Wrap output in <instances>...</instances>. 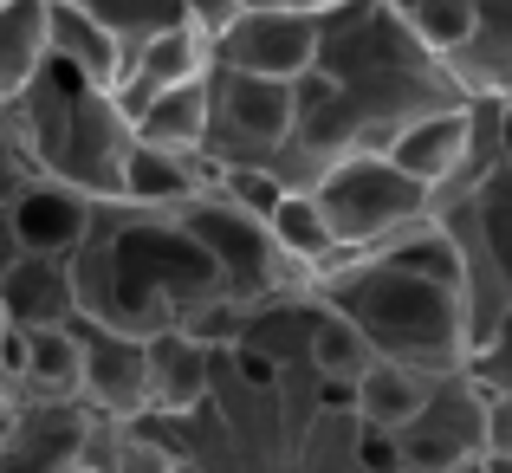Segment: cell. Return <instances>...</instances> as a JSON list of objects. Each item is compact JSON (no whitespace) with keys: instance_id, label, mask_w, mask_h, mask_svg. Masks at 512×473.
<instances>
[{"instance_id":"cell-16","label":"cell","mask_w":512,"mask_h":473,"mask_svg":"<svg viewBox=\"0 0 512 473\" xmlns=\"http://www.w3.org/2000/svg\"><path fill=\"white\" fill-rule=\"evenodd\" d=\"M72 318H78L72 260H52V253H20V260H13V273L0 279V324L46 331V324H72Z\"/></svg>"},{"instance_id":"cell-19","label":"cell","mask_w":512,"mask_h":473,"mask_svg":"<svg viewBox=\"0 0 512 473\" xmlns=\"http://www.w3.org/2000/svg\"><path fill=\"white\" fill-rule=\"evenodd\" d=\"M46 39H52V59L85 72L91 85L117 91L130 78V46L104 20H91L85 7H72V0H46Z\"/></svg>"},{"instance_id":"cell-27","label":"cell","mask_w":512,"mask_h":473,"mask_svg":"<svg viewBox=\"0 0 512 473\" xmlns=\"http://www.w3.org/2000/svg\"><path fill=\"white\" fill-rule=\"evenodd\" d=\"M402 20H409V33L422 39L428 52L454 59V52H461L467 39H474L480 0H409V7H402Z\"/></svg>"},{"instance_id":"cell-43","label":"cell","mask_w":512,"mask_h":473,"mask_svg":"<svg viewBox=\"0 0 512 473\" xmlns=\"http://www.w3.org/2000/svg\"><path fill=\"white\" fill-rule=\"evenodd\" d=\"M396 473H415V467H396Z\"/></svg>"},{"instance_id":"cell-15","label":"cell","mask_w":512,"mask_h":473,"mask_svg":"<svg viewBox=\"0 0 512 473\" xmlns=\"http://www.w3.org/2000/svg\"><path fill=\"white\" fill-rule=\"evenodd\" d=\"M208 72H214V33H201V26H188V20L163 26V33H150L137 52H130V78L117 85V104L137 117L156 91L188 85V78H208Z\"/></svg>"},{"instance_id":"cell-36","label":"cell","mask_w":512,"mask_h":473,"mask_svg":"<svg viewBox=\"0 0 512 473\" xmlns=\"http://www.w3.org/2000/svg\"><path fill=\"white\" fill-rule=\"evenodd\" d=\"M247 7H286V13H331L344 0H247Z\"/></svg>"},{"instance_id":"cell-35","label":"cell","mask_w":512,"mask_h":473,"mask_svg":"<svg viewBox=\"0 0 512 473\" xmlns=\"http://www.w3.org/2000/svg\"><path fill=\"white\" fill-rule=\"evenodd\" d=\"M20 253H26V247H20V234H13V221L0 214V279L13 273V260H20Z\"/></svg>"},{"instance_id":"cell-40","label":"cell","mask_w":512,"mask_h":473,"mask_svg":"<svg viewBox=\"0 0 512 473\" xmlns=\"http://www.w3.org/2000/svg\"><path fill=\"white\" fill-rule=\"evenodd\" d=\"M169 473H201V467H195V461H182V467H169Z\"/></svg>"},{"instance_id":"cell-26","label":"cell","mask_w":512,"mask_h":473,"mask_svg":"<svg viewBox=\"0 0 512 473\" xmlns=\"http://www.w3.org/2000/svg\"><path fill=\"white\" fill-rule=\"evenodd\" d=\"M266 227H273L279 253H286V260L299 266L305 279H318L325 266H338V260H344L338 240H331V227H325V208H318L312 188H286V201L266 214Z\"/></svg>"},{"instance_id":"cell-13","label":"cell","mask_w":512,"mask_h":473,"mask_svg":"<svg viewBox=\"0 0 512 473\" xmlns=\"http://www.w3.org/2000/svg\"><path fill=\"white\" fill-rule=\"evenodd\" d=\"M383 156L396 162V169H409L415 182L435 188V208H448L454 195H467V156H474V98L454 104V111L422 117V124H409Z\"/></svg>"},{"instance_id":"cell-2","label":"cell","mask_w":512,"mask_h":473,"mask_svg":"<svg viewBox=\"0 0 512 473\" xmlns=\"http://www.w3.org/2000/svg\"><path fill=\"white\" fill-rule=\"evenodd\" d=\"M72 286H78V318L117 324V331H195L208 312H221L227 279L208 260L182 214H156L137 201H98L85 247L72 253Z\"/></svg>"},{"instance_id":"cell-28","label":"cell","mask_w":512,"mask_h":473,"mask_svg":"<svg viewBox=\"0 0 512 473\" xmlns=\"http://www.w3.org/2000/svg\"><path fill=\"white\" fill-rule=\"evenodd\" d=\"M72 7H85L91 20H104L130 52H137L150 33H163V26H182V20H188L182 0H72Z\"/></svg>"},{"instance_id":"cell-41","label":"cell","mask_w":512,"mask_h":473,"mask_svg":"<svg viewBox=\"0 0 512 473\" xmlns=\"http://www.w3.org/2000/svg\"><path fill=\"white\" fill-rule=\"evenodd\" d=\"M72 473H98V467H85V461H78V467H72Z\"/></svg>"},{"instance_id":"cell-33","label":"cell","mask_w":512,"mask_h":473,"mask_svg":"<svg viewBox=\"0 0 512 473\" xmlns=\"http://www.w3.org/2000/svg\"><path fill=\"white\" fill-rule=\"evenodd\" d=\"M487 461H512V396H487Z\"/></svg>"},{"instance_id":"cell-38","label":"cell","mask_w":512,"mask_h":473,"mask_svg":"<svg viewBox=\"0 0 512 473\" xmlns=\"http://www.w3.org/2000/svg\"><path fill=\"white\" fill-rule=\"evenodd\" d=\"M7 402H13V389H7V370H0V415H7Z\"/></svg>"},{"instance_id":"cell-11","label":"cell","mask_w":512,"mask_h":473,"mask_svg":"<svg viewBox=\"0 0 512 473\" xmlns=\"http://www.w3.org/2000/svg\"><path fill=\"white\" fill-rule=\"evenodd\" d=\"M78 350H85V376H78V402L104 422H130L150 415V344L137 331L78 318Z\"/></svg>"},{"instance_id":"cell-14","label":"cell","mask_w":512,"mask_h":473,"mask_svg":"<svg viewBox=\"0 0 512 473\" xmlns=\"http://www.w3.org/2000/svg\"><path fill=\"white\" fill-rule=\"evenodd\" d=\"M7 221H13V234H20L26 253L72 260V253L85 247L91 221H98V201H91L85 188H65V182H52V175H33V182L13 195Z\"/></svg>"},{"instance_id":"cell-39","label":"cell","mask_w":512,"mask_h":473,"mask_svg":"<svg viewBox=\"0 0 512 473\" xmlns=\"http://www.w3.org/2000/svg\"><path fill=\"white\" fill-rule=\"evenodd\" d=\"M487 473H512V461H487Z\"/></svg>"},{"instance_id":"cell-9","label":"cell","mask_w":512,"mask_h":473,"mask_svg":"<svg viewBox=\"0 0 512 473\" xmlns=\"http://www.w3.org/2000/svg\"><path fill=\"white\" fill-rule=\"evenodd\" d=\"M402 448V467L415 473H467L487 461V389L467 370L435 376V389L422 396V409L402 428H389Z\"/></svg>"},{"instance_id":"cell-7","label":"cell","mask_w":512,"mask_h":473,"mask_svg":"<svg viewBox=\"0 0 512 473\" xmlns=\"http://www.w3.org/2000/svg\"><path fill=\"white\" fill-rule=\"evenodd\" d=\"M182 227L201 240V247H208V260L221 266L227 299H234V305H273V299H292V292L312 286V279H305L299 266L279 253L273 227H266L260 214L234 208L221 188H208L201 201H188V208H182Z\"/></svg>"},{"instance_id":"cell-6","label":"cell","mask_w":512,"mask_h":473,"mask_svg":"<svg viewBox=\"0 0 512 473\" xmlns=\"http://www.w3.org/2000/svg\"><path fill=\"white\" fill-rule=\"evenodd\" d=\"M461 240V305H467V350L512 312V169H493L461 201L435 208Z\"/></svg>"},{"instance_id":"cell-3","label":"cell","mask_w":512,"mask_h":473,"mask_svg":"<svg viewBox=\"0 0 512 473\" xmlns=\"http://www.w3.org/2000/svg\"><path fill=\"white\" fill-rule=\"evenodd\" d=\"M312 299L344 312L363 331V344L389 363H415V370H467V305L461 286H441L428 273H409L376 253H344L338 266L312 279Z\"/></svg>"},{"instance_id":"cell-22","label":"cell","mask_w":512,"mask_h":473,"mask_svg":"<svg viewBox=\"0 0 512 473\" xmlns=\"http://www.w3.org/2000/svg\"><path fill=\"white\" fill-rule=\"evenodd\" d=\"M305 363L318 370V383L350 389L376 363V350L363 344V331L344 312H331L325 299H312V292H305Z\"/></svg>"},{"instance_id":"cell-12","label":"cell","mask_w":512,"mask_h":473,"mask_svg":"<svg viewBox=\"0 0 512 473\" xmlns=\"http://www.w3.org/2000/svg\"><path fill=\"white\" fill-rule=\"evenodd\" d=\"M91 409L85 402L13 396L0 415V473H72L85 461Z\"/></svg>"},{"instance_id":"cell-10","label":"cell","mask_w":512,"mask_h":473,"mask_svg":"<svg viewBox=\"0 0 512 473\" xmlns=\"http://www.w3.org/2000/svg\"><path fill=\"white\" fill-rule=\"evenodd\" d=\"M318 33L325 13H286V7H247L227 33H214V65L227 72H253V78H279L299 85L318 59Z\"/></svg>"},{"instance_id":"cell-8","label":"cell","mask_w":512,"mask_h":473,"mask_svg":"<svg viewBox=\"0 0 512 473\" xmlns=\"http://www.w3.org/2000/svg\"><path fill=\"white\" fill-rule=\"evenodd\" d=\"M292 137V85L253 72H208V143L201 156L221 169H273Z\"/></svg>"},{"instance_id":"cell-17","label":"cell","mask_w":512,"mask_h":473,"mask_svg":"<svg viewBox=\"0 0 512 473\" xmlns=\"http://www.w3.org/2000/svg\"><path fill=\"white\" fill-rule=\"evenodd\" d=\"M150 415H188L214 389V344L195 331H150Z\"/></svg>"},{"instance_id":"cell-1","label":"cell","mask_w":512,"mask_h":473,"mask_svg":"<svg viewBox=\"0 0 512 473\" xmlns=\"http://www.w3.org/2000/svg\"><path fill=\"white\" fill-rule=\"evenodd\" d=\"M454 104H467V85L389 0H344L325 13L312 72L292 85V137L273 175L286 188H312L344 156L389 150L409 124Z\"/></svg>"},{"instance_id":"cell-31","label":"cell","mask_w":512,"mask_h":473,"mask_svg":"<svg viewBox=\"0 0 512 473\" xmlns=\"http://www.w3.org/2000/svg\"><path fill=\"white\" fill-rule=\"evenodd\" d=\"M33 175H39V169H33V156L20 150V137H13L7 117H0V214L13 208V195H20V188L33 182Z\"/></svg>"},{"instance_id":"cell-25","label":"cell","mask_w":512,"mask_h":473,"mask_svg":"<svg viewBox=\"0 0 512 473\" xmlns=\"http://www.w3.org/2000/svg\"><path fill=\"white\" fill-rule=\"evenodd\" d=\"M52 59L46 0H7L0 7V104H13Z\"/></svg>"},{"instance_id":"cell-5","label":"cell","mask_w":512,"mask_h":473,"mask_svg":"<svg viewBox=\"0 0 512 473\" xmlns=\"http://www.w3.org/2000/svg\"><path fill=\"white\" fill-rule=\"evenodd\" d=\"M312 195L325 208V227L338 240V253H376L389 234H402L422 214H435V188L415 182L409 169H396L383 150L344 156L338 169H325L312 182Z\"/></svg>"},{"instance_id":"cell-29","label":"cell","mask_w":512,"mask_h":473,"mask_svg":"<svg viewBox=\"0 0 512 473\" xmlns=\"http://www.w3.org/2000/svg\"><path fill=\"white\" fill-rule=\"evenodd\" d=\"M467 376H474L487 396H512V312L467 350Z\"/></svg>"},{"instance_id":"cell-44","label":"cell","mask_w":512,"mask_h":473,"mask_svg":"<svg viewBox=\"0 0 512 473\" xmlns=\"http://www.w3.org/2000/svg\"><path fill=\"white\" fill-rule=\"evenodd\" d=\"M0 7H7V0H0Z\"/></svg>"},{"instance_id":"cell-20","label":"cell","mask_w":512,"mask_h":473,"mask_svg":"<svg viewBox=\"0 0 512 473\" xmlns=\"http://www.w3.org/2000/svg\"><path fill=\"white\" fill-rule=\"evenodd\" d=\"M448 65L467 85V98H506L512 91V0H480L474 39Z\"/></svg>"},{"instance_id":"cell-32","label":"cell","mask_w":512,"mask_h":473,"mask_svg":"<svg viewBox=\"0 0 512 473\" xmlns=\"http://www.w3.org/2000/svg\"><path fill=\"white\" fill-rule=\"evenodd\" d=\"M188 26H201V33H227V26L247 13V0H182Z\"/></svg>"},{"instance_id":"cell-42","label":"cell","mask_w":512,"mask_h":473,"mask_svg":"<svg viewBox=\"0 0 512 473\" xmlns=\"http://www.w3.org/2000/svg\"><path fill=\"white\" fill-rule=\"evenodd\" d=\"M467 473H487V461H480V467H467Z\"/></svg>"},{"instance_id":"cell-23","label":"cell","mask_w":512,"mask_h":473,"mask_svg":"<svg viewBox=\"0 0 512 473\" xmlns=\"http://www.w3.org/2000/svg\"><path fill=\"white\" fill-rule=\"evenodd\" d=\"M130 124H137V143L201 156V143H208V78H188V85L156 91V98L143 104Z\"/></svg>"},{"instance_id":"cell-21","label":"cell","mask_w":512,"mask_h":473,"mask_svg":"<svg viewBox=\"0 0 512 473\" xmlns=\"http://www.w3.org/2000/svg\"><path fill=\"white\" fill-rule=\"evenodd\" d=\"M441 376H448V370H441ZM428 389H435V370H415V363L376 357L370 370L350 383V409H357V422H370V428H402L415 409H422Z\"/></svg>"},{"instance_id":"cell-24","label":"cell","mask_w":512,"mask_h":473,"mask_svg":"<svg viewBox=\"0 0 512 473\" xmlns=\"http://www.w3.org/2000/svg\"><path fill=\"white\" fill-rule=\"evenodd\" d=\"M78 376H85V350H78V318L26 331V376L13 396H46V402H78Z\"/></svg>"},{"instance_id":"cell-18","label":"cell","mask_w":512,"mask_h":473,"mask_svg":"<svg viewBox=\"0 0 512 473\" xmlns=\"http://www.w3.org/2000/svg\"><path fill=\"white\" fill-rule=\"evenodd\" d=\"M221 182V162L208 156H182V150H156V143H137L124 162V201L156 214H182L188 201H201Z\"/></svg>"},{"instance_id":"cell-37","label":"cell","mask_w":512,"mask_h":473,"mask_svg":"<svg viewBox=\"0 0 512 473\" xmlns=\"http://www.w3.org/2000/svg\"><path fill=\"white\" fill-rule=\"evenodd\" d=\"M500 143H506V169H512V91L500 98Z\"/></svg>"},{"instance_id":"cell-30","label":"cell","mask_w":512,"mask_h":473,"mask_svg":"<svg viewBox=\"0 0 512 473\" xmlns=\"http://www.w3.org/2000/svg\"><path fill=\"white\" fill-rule=\"evenodd\" d=\"M214 188H221V195L234 201V208L260 214V221L279 208V201H286V182H279L273 169H221V182H214Z\"/></svg>"},{"instance_id":"cell-34","label":"cell","mask_w":512,"mask_h":473,"mask_svg":"<svg viewBox=\"0 0 512 473\" xmlns=\"http://www.w3.org/2000/svg\"><path fill=\"white\" fill-rule=\"evenodd\" d=\"M0 370H7V389L26 376V331L20 324H0Z\"/></svg>"},{"instance_id":"cell-4","label":"cell","mask_w":512,"mask_h":473,"mask_svg":"<svg viewBox=\"0 0 512 473\" xmlns=\"http://www.w3.org/2000/svg\"><path fill=\"white\" fill-rule=\"evenodd\" d=\"M0 117H7V130L20 137V150L33 156L39 175L85 188L91 201H124V162L137 150V124L117 104V91L46 59V72L20 98L0 104Z\"/></svg>"}]
</instances>
